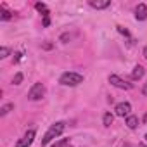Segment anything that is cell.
<instances>
[{"mask_svg":"<svg viewBox=\"0 0 147 147\" xmlns=\"http://www.w3.org/2000/svg\"><path fill=\"white\" fill-rule=\"evenodd\" d=\"M64 128H66V125H64L62 121H57V123L50 125V128L47 130V133H45V135H43V138H42V147H43V145H47V144H50L55 137H59V135L64 131Z\"/></svg>","mask_w":147,"mask_h":147,"instance_id":"6da1fadb","label":"cell"},{"mask_svg":"<svg viewBox=\"0 0 147 147\" xmlns=\"http://www.w3.org/2000/svg\"><path fill=\"white\" fill-rule=\"evenodd\" d=\"M59 83L61 85H66V87H76L80 83H83V75L80 73H73V71H67L59 78Z\"/></svg>","mask_w":147,"mask_h":147,"instance_id":"7a4b0ae2","label":"cell"},{"mask_svg":"<svg viewBox=\"0 0 147 147\" xmlns=\"http://www.w3.org/2000/svg\"><path fill=\"white\" fill-rule=\"evenodd\" d=\"M109 83H111L113 87H116V88H121V90H130V88H133L131 83L125 82V80L119 78L118 75H109Z\"/></svg>","mask_w":147,"mask_h":147,"instance_id":"3957f363","label":"cell"},{"mask_svg":"<svg viewBox=\"0 0 147 147\" xmlns=\"http://www.w3.org/2000/svg\"><path fill=\"white\" fill-rule=\"evenodd\" d=\"M43 94H45V87H43L42 83H35V85L31 87V90L28 92V99H31V100H38V99L43 97Z\"/></svg>","mask_w":147,"mask_h":147,"instance_id":"277c9868","label":"cell"},{"mask_svg":"<svg viewBox=\"0 0 147 147\" xmlns=\"http://www.w3.org/2000/svg\"><path fill=\"white\" fill-rule=\"evenodd\" d=\"M35 130H28L26 133H24V137L16 144V147H30L31 144H33V140H35Z\"/></svg>","mask_w":147,"mask_h":147,"instance_id":"5b68a950","label":"cell"},{"mask_svg":"<svg viewBox=\"0 0 147 147\" xmlns=\"http://www.w3.org/2000/svg\"><path fill=\"white\" fill-rule=\"evenodd\" d=\"M130 111H131V106H130V102H119V104H116V107H114V113H116V116H121V118H125V116H130Z\"/></svg>","mask_w":147,"mask_h":147,"instance_id":"8992f818","label":"cell"},{"mask_svg":"<svg viewBox=\"0 0 147 147\" xmlns=\"http://www.w3.org/2000/svg\"><path fill=\"white\" fill-rule=\"evenodd\" d=\"M135 18L137 21H145L147 19V5L145 4H138L135 9Z\"/></svg>","mask_w":147,"mask_h":147,"instance_id":"52a82bcc","label":"cell"},{"mask_svg":"<svg viewBox=\"0 0 147 147\" xmlns=\"http://www.w3.org/2000/svg\"><path fill=\"white\" fill-rule=\"evenodd\" d=\"M111 5V0H90V7L94 9H107Z\"/></svg>","mask_w":147,"mask_h":147,"instance_id":"ba28073f","label":"cell"},{"mask_svg":"<svg viewBox=\"0 0 147 147\" xmlns=\"http://www.w3.org/2000/svg\"><path fill=\"white\" fill-rule=\"evenodd\" d=\"M144 75H145V69H144L142 66H135V67H133V73H131V78H133V80H140Z\"/></svg>","mask_w":147,"mask_h":147,"instance_id":"9c48e42d","label":"cell"},{"mask_svg":"<svg viewBox=\"0 0 147 147\" xmlns=\"http://www.w3.org/2000/svg\"><path fill=\"white\" fill-rule=\"evenodd\" d=\"M126 125H128V128L135 130V128L138 126V118H137V116H133V114L126 116Z\"/></svg>","mask_w":147,"mask_h":147,"instance_id":"30bf717a","label":"cell"},{"mask_svg":"<svg viewBox=\"0 0 147 147\" xmlns=\"http://www.w3.org/2000/svg\"><path fill=\"white\" fill-rule=\"evenodd\" d=\"M0 19H2V21H9V19H12V14L2 7V9H0Z\"/></svg>","mask_w":147,"mask_h":147,"instance_id":"8fae6325","label":"cell"},{"mask_svg":"<svg viewBox=\"0 0 147 147\" xmlns=\"http://www.w3.org/2000/svg\"><path fill=\"white\" fill-rule=\"evenodd\" d=\"M113 119H114V116L111 113H106L104 114V126H111L113 125Z\"/></svg>","mask_w":147,"mask_h":147,"instance_id":"7c38bea8","label":"cell"},{"mask_svg":"<svg viewBox=\"0 0 147 147\" xmlns=\"http://www.w3.org/2000/svg\"><path fill=\"white\" fill-rule=\"evenodd\" d=\"M11 109H14V104H5V106H2V109H0V116H5Z\"/></svg>","mask_w":147,"mask_h":147,"instance_id":"4fadbf2b","label":"cell"},{"mask_svg":"<svg viewBox=\"0 0 147 147\" xmlns=\"http://www.w3.org/2000/svg\"><path fill=\"white\" fill-rule=\"evenodd\" d=\"M67 145H69V138H62V140L52 144V147H67Z\"/></svg>","mask_w":147,"mask_h":147,"instance_id":"5bb4252c","label":"cell"},{"mask_svg":"<svg viewBox=\"0 0 147 147\" xmlns=\"http://www.w3.org/2000/svg\"><path fill=\"white\" fill-rule=\"evenodd\" d=\"M35 7H36V11H40V12H43V16H45V14H49V11H47V5H45V4H42V2H38V4H36Z\"/></svg>","mask_w":147,"mask_h":147,"instance_id":"9a60e30c","label":"cell"},{"mask_svg":"<svg viewBox=\"0 0 147 147\" xmlns=\"http://www.w3.org/2000/svg\"><path fill=\"white\" fill-rule=\"evenodd\" d=\"M21 82H23V73H16L12 83H14V85H21Z\"/></svg>","mask_w":147,"mask_h":147,"instance_id":"2e32d148","label":"cell"},{"mask_svg":"<svg viewBox=\"0 0 147 147\" xmlns=\"http://www.w3.org/2000/svg\"><path fill=\"white\" fill-rule=\"evenodd\" d=\"M9 54H11V50H9L7 47H2V49H0V57H2V59H5Z\"/></svg>","mask_w":147,"mask_h":147,"instance_id":"e0dca14e","label":"cell"},{"mask_svg":"<svg viewBox=\"0 0 147 147\" xmlns=\"http://www.w3.org/2000/svg\"><path fill=\"white\" fill-rule=\"evenodd\" d=\"M118 31H119L121 35H125V36H130V33H128V30H125L123 26H118Z\"/></svg>","mask_w":147,"mask_h":147,"instance_id":"ac0fdd59","label":"cell"},{"mask_svg":"<svg viewBox=\"0 0 147 147\" xmlns=\"http://www.w3.org/2000/svg\"><path fill=\"white\" fill-rule=\"evenodd\" d=\"M49 24H50V19H49V14H45V16H43V26L47 28Z\"/></svg>","mask_w":147,"mask_h":147,"instance_id":"d6986e66","label":"cell"},{"mask_svg":"<svg viewBox=\"0 0 147 147\" xmlns=\"http://www.w3.org/2000/svg\"><path fill=\"white\" fill-rule=\"evenodd\" d=\"M69 38H71V35H69V33H64V35L61 36V42H64V43H66V42H67Z\"/></svg>","mask_w":147,"mask_h":147,"instance_id":"ffe728a7","label":"cell"},{"mask_svg":"<svg viewBox=\"0 0 147 147\" xmlns=\"http://www.w3.org/2000/svg\"><path fill=\"white\" fill-rule=\"evenodd\" d=\"M142 94H144V95H147V82H145V83H144V87H142Z\"/></svg>","mask_w":147,"mask_h":147,"instance_id":"44dd1931","label":"cell"},{"mask_svg":"<svg viewBox=\"0 0 147 147\" xmlns=\"http://www.w3.org/2000/svg\"><path fill=\"white\" fill-rule=\"evenodd\" d=\"M43 49H45V50H50V49H52V43H43Z\"/></svg>","mask_w":147,"mask_h":147,"instance_id":"7402d4cb","label":"cell"},{"mask_svg":"<svg viewBox=\"0 0 147 147\" xmlns=\"http://www.w3.org/2000/svg\"><path fill=\"white\" fill-rule=\"evenodd\" d=\"M19 59H21V54H16V57H14V62H18Z\"/></svg>","mask_w":147,"mask_h":147,"instance_id":"603a6c76","label":"cell"},{"mask_svg":"<svg viewBox=\"0 0 147 147\" xmlns=\"http://www.w3.org/2000/svg\"><path fill=\"white\" fill-rule=\"evenodd\" d=\"M144 123H147V113L144 114Z\"/></svg>","mask_w":147,"mask_h":147,"instance_id":"cb8c5ba5","label":"cell"},{"mask_svg":"<svg viewBox=\"0 0 147 147\" xmlns=\"http://www.w3.org/2000/svg\"><path fill=\"white\" fill-rule=\"evenodd\" d=\"M144 55H145V59H147V47L144 49Z\"/></svg>","mask_w":147,"mask_h":147,"instance_id":"d4e9b609","label":"cell"},{"mask_svg":"<svg viewBox=\"0 0 147 147\" xmlns=\"http://www.w3.org/2000/svg\"><path fill=\"white\" fill-rule=\"evenodd\" d=\"M138 147H145V145H144V144H138Z\"/></svg>","mask_w":147,"mask_h":147,"instance_id":"484cf974","label":"cell"},{"mask_svg":"<svg viewBox=\"0 0 147 147\" xmlns=\"http://www.w3.org/2000/svg\"><path fill=\"white\" fill-rule=\"evenodd\" d=\"M145 140H147V133H145Z\"/></svg>","mask_w":147,"mask_h":147,"instance_id":"4316f807","label":"cell"}]
</instances>
